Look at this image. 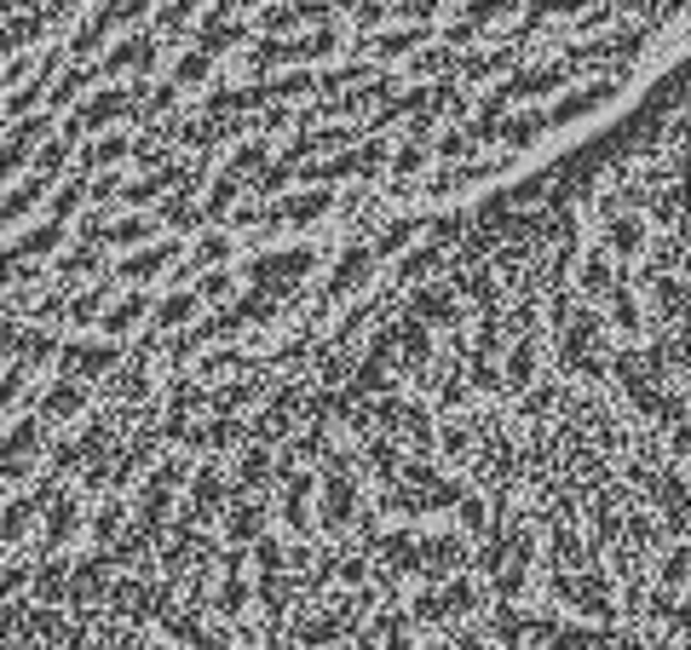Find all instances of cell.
<instances>
[{
	"mask_svg": "<svg viewBox=\"0 0 691 650\" xmlns=\"http://www.w3.org/2000/svg\"><path fill=\"white\" fill-rule=\"evenodd\" d=\"M496 12L502 29L484 52L518 64L554 138L633 115L691 70V0H496Z\"/></svg>",
	"mask_w": 691,
	"mask_h": 650,
	"instance_id": "obj_1",
	"label": "cell"
},
{
	"mask_svg": "<svg viewBox=\"0 0 691 650\" xmlns=\"http://www.w3.org/2000/svg\"><path fill=\"white\" fill-rule=\"evenodd\" d=\"M323 265V248L311 243H295V248H271V254H248L243 259V277L254 282V293L266 300H300L306 293V277Z\"/></svg>",
	"mask_w": 691,
	"mask_h": 650,
	"instance_id": "obj_2",
	"label": "cell"
},
{
	"mask_svg": "<svg viewBox=\"0 0 691 650\" xmlns=\"http://www.w3.org/2000/svg\"><path fill=\"white\" fill-rule=\"evenodd\" d=\"M122 369H127V351L115 340H64V351H58V380H81V386L115 380Z\"/></svg>",
	"mask_w": 691,
	"mask_h": 650,
	"instance_id": "obj_3",
	"label": "cell"
},
{
	"mask_svg": "<svg viewBox=\"0 0 691 650\" xmlns=\"http://www.w3.org/2000/svg\"><path fill=\"white\" fill-rule=\"evenodd\" d=\"M58 495H64V478H58V472H41V478L29 484L23 495H12L7 507H0V553H7V547H12L18 536H23L29 524H35V518H41V513L52 507Z\"/></svg>",
	"mask_w": 691,
	"mask_h": 650,
	"instance_id": "obj_4",
	"label": "cell"
},
{
	"mask_svg": "<svg viewBox=\"0 0 691 650\" xmlns=\"http://www.w3.org/2000/svg\"><path fill=\"white\" fill-rule=\"evenodd\" d=\"M144 7H151V0H104V7L86 18L75 35H70V58L75 64H93V52L110 41V29H122V23H138L144 18Z\"/></svg>",
	"mask_w": 691,
	"mask_h": 650,
	"instance_id": "obj_5",
	"label": "cell"
},
{
	"mask_svg": "<svg viewBox=\"0 0 691 650\" xmlns=\"http://www.w3.org/2000/svg\"><path fill=\"white\" fill-rule=\"evenodd\" d=\"M41 437H47L41 415H23L18 426H7V437H0V478L18 484L23 472L35 466V461H41Z\"/></svg>",
	"mask_w": 691,
	"mask_h": 650,
	"instance_id": "obj_6",
	"label": "cell"
},
{
	"mask_svg": "<svg viewBox=\"0 0 691 650\" xmlns=\"http://www.w3.org/2000/svg\"><path fill=\"white\" fill-rule=\"evenodd\" d=\"M122 115H127V122L138 115V93H133V81H110V86H99V93L75 110V127L93 133L104 122H122Z\"/></svg>",
	"mask_w": 691,
	"mask_h": 650,
	"instance_id": "obj_7",
	"label": "cell"
},
{
	"mask_svg": "<svg viewBox=\"0 0 691 650\" xmlns=\"http://www.w3.org/2000/svg\"><path fill=\"white\" fill-rule=\"evenodd\" d=\"M179 243H173V236H162V243H151V248H138V254H127V259H110V282L115 277H122V282H133V288H144V282H151V277H162L167 271V265H179Z\"/></svg>",
	"mask_w": 691,
	"mask_h": 650,
	"instance_id": "obj_8",
	"label": "cell"
},
{
	"mask_svg": "<svg viewBox=\"0 0 691 650\" xmlns=\"http://www.w3.org/2000/svg\"><path fill=\"white\" fill-rule=\"evenodd\" d=\"M156 29H133L127 41H115L104 58H99V81H115L122 70H138V75H151V64H156Z\"/></svg>",
	"mask_w": 691,
	"mask_h": 650,
	"instance_id": "obj_9",
	"label": "cell"
},
{
	"mask_svg": "<svg viewBox=\"0 0 691 650\" xmlns=\"http://www.w3.org/2000/svg\"><path fill=\"white\" fill-rule=\"evenodd\" d=\"M230 507V484H225V472L219 466H196L190 472V495H185V518L190 524H208Z\"/></svg>",
	"mask_w": 691,
	"mask_h": 650,
	"instance_id": "obj_10",
	"label": "cell"
},
{
	"mask_svg": "<svg viewBox=\"0 0 691 650\" xmlns=\"http://www.w3.org/2000/svg\"><path fill=\"white\" fill-rule=\"evenodd\" d=\"M47 127H52V110H35L29 122H18V127H12V138L0 144V185H7L12 173H18V162H23V156H41Z\"/></svg>",
	"mask_w": 691,
	"mask_h": 650,
	"instance_id": "obj_11",
	"label": "cell"
},
{
	"mask_svg": "<svg viewBox=\"0 0 691 650\" xmlns=\"http://www.w3.org/2000/svg\"><path fill=\"white\" fill-rule=\"evenodd\" d=\"M110 570H115L110 553H86L81 565L70 570V610H86L93 599H110V581H115Z\"/></svg>",
	"mask_w": 691,
	"mask_h": 650,
	"instance_id": "obj_12",
	"label": "cell"
},
{
	"mask_svg": "<svg viewBox=\"0 0 691 650\" xmlns=\"http://www.w3.org/2000/svg\"><path fill=\"white\" fill-rule=\"evenodd\" d=\"M259 536H266V495H230V507H225V541L248 553Z\"/></svg>",
	"mask_w": 691,
	"mask_h": 650,
	"instance_id": "obj_13",
	"label": "cell"
},
{
	"mask_svg": "<svg viewBox=\"0 0 691 650\" xmlns=\"http://www.w3.org/2000/svg\"><path fill=\"white\" fill-rule=\"evenodd\" d=\"M75 529H81V495H58L52 507H47V524H41L35 553H41V558H58V553H64V541H75Z\"/></svg>",
	"mask_w": 691,
	"mask_h": 650,
	"instance_id": "obj_14",
	"label": "cell"
},
{
	"mask_svg": "<svg viewBox=\"0 0 691 650\" xmlns=\"http://www.w3.org/2000/svg\"><path fill=\"white\" fill-rule=\"evenodd\" d=\"M243 547H225L219 553V565H225V576H219V594H214V610L225 616V622H243V610H248V581H243Z\"/></svg>",
	"mask_w": 691,
	"mask_h": 650,
	"instance_id": "obj_15",
	"label": "cell"
},
{
	"mask_svg": "<svg viewBox=\"0 0 691 650\" xmlns=\"http://www.w3.org/2000/svg\"><path fill=\"white\" fill-rule=\"evenodd\" d=\"M248 35H254V23L230 18V12H219V7H208V18L196 23V52L219 58V52H230V47H237V41H248Z\"/></svg>",
	"mask_w": 691,
	"mask_h": 650,
	"instance_id": "obj_16",
	"label": "cell"
},
{
	"mask_svg": "<svg viewBox=\"0 0 691 650\" xmlns=\"http://www.w3.org/2000/svg\"><path fill=\"white\" fill-rule=\"evenodd\" d=\"M202 311V293L196 288H173L167 300H156V311H151V329L156 334H179V329H196V317Z\"/></svg>",
	"mask_w": 691,
	"mask_h": 650,
	"instance_id": "obj_17",
	"label": "cell"
},
{
	"mask_svg": "<svg viewBox=\"0 0 691 650\" xmlns=\"http://www.w3.org/2000/svg\"><path fill=\"white\" fill-rule=\"evenodd\" d=\"M151 311H156V300H151L144 288H133V293H122V300H115V306L99 317V329H104V340H115V345H122V334H133V329H138V322L151 317Z\"/></svg>",
	"mask_w": 691,
	"mask_h": 650,
	"instance_id": "obj_18",
	"label": "cell"
},
{
	"mask_svg": "<svg viewBox=\"0 0 691 650\" xmlns=\"http://www.w3.org/2000/svg\"><path fill=\"white\" fill-rule=\"evenodd\" d=\"M156 230H162V219H156V214H127V219H110V225H104V248H115V254H138V248H151V243H156Z\"/></svg>",
	"mask_w": 691,
	"mask_h": 650,
	"instance_id": "obj_19",
	"label": "cell"
},
{
	"mask_svg": "<svg viewBox=\"0 0 691 650\" xmlns=\"http://www.w3.org/2000/svg\"><path fill=\"white\" fill-rule=\"evenodd\" d=\"M81 409H86V386H81V380H52V386L41 392L35 415H41V426H58V421H75Z\"/></svg>",
	"mask_w": 691,
	"mask_h": 650,
	"instance_id": "obj_20",
	"label": "cell"
},
{
	"mask_svg": "<svg viewBox=\"0 0 691 650\" xmlns=\"http://www.w3.org/2000/svg\"><path fill=\"white\" fill-rule=\"evenodd\" d=\"M230 254H237V243H230V230H202V236H196V248H190V259H185L173 277H179V282H185L190 271H202V277H208V265L219 271V265H225Z\"/></svg>",
	"mask_w": 691,
	"mask_h": 650,
	"instance_id": "obj_21",
	"label": "cell"
},
{
	"mask_svg": "<svg viewBox=\"0 0 691 650\" xmlns=\"http://www.w3.org/2000/svg\"><path fill=\"white\" fill-rule=\"evenodd\" d=\"M70 570L75 565H64V558H41L35 565V587H29V594H35V605H70Z\"/></svg>",
	"mask_w": 691,
	"mask_h": 650,
	"instance_id": "obj_22",
	"label": "cell"
},
{
	"mask_svg": "<svg viewBox=\"0 0 691 650\" xmlns=\"http://www.w3.org/2000/svg\"><path fill=\"white\" fill-rule=\"evenodd\" d=\"M237 437H248V426H243V421H225V415H214V421L190 426L185 450H196V455H214V450H230Z\"/></svg>",
	"mask_w": 691,
	"mask_h": 650,
	"instance_id": "obj_23",
	"label": "cell"
},
{
	"mask_svg": "<svg viewBox=\"0 0 691 650\" xmlns=\"http://www.w3.org/2000/svg\"><path fill=\"white\" fill-rule=\"evenodd\" d=\"M52 190V179H47V173H29V179L18 185V190H7V196H0V230H12L29 208H35V202Z\"/></svg>",
	"mask_w": 691,
	"mask_h": 650,
	"instance_id": "obj_24",
	"label": "cell"
},
{
	"mask_svg": "<svg viewBox=\"0 0 691 650\" xmlns=\"http://www.w3.org/2000/svg\"><path fill=\"white\" fill-rule=\"evenodd\" d=\"M271 64H295V70H306L300 41H282V35H259V41H248V70H271Z\"/></svg>",
	"mask_w": 691,
	"mask_h": 650,
	"instance_id": "obj_25",
	"label": "cell"
},
{
	"mask_svg": "<svg viewBox=\"0 0 691 650\" xmlns=\"http://www.w3.org/2000/svg\"><path fill=\"white\" fill-rule=\"evenodd\" d=\"M104 254L93 248V243H75L70 254H58V288H70V282H81V277H93V271H104Z\"/></svg>",
	"mask_w": 691,
	"mask_h": 650,
	"instance_id": "obj_26",
	"label": "cell"
},
{
	"mask_svg": "<svg viewBox=\"0 0 691 650\" xmlns=\"http://www.w3.org/2000/svg\"><path fill=\"white\" fill-rule=\"evenodd\" d=\"M122 524H127V501H122V495H110V501H104V507L93 513V541H99V553H110L115 541H122V536H127V529H122Z\"/></svg>",
	"mask_w": 691,
	"mask_h": 650,
	"instance_id": "obj_27",
	"label": "cell"
},
{
	"mask_svg": "<svg viewBox=\"0 0 691 650\" xmlns=\"http://www.w3.org/2000/svg\"><path fill=\"white\" fill-rule=\"evenodd\" d=\"M237 190H243V179H237L230 167H219V179H214L208 202H202V225H214V219H225V214H237Z\"/></svg>",
	"mask_w": 691,
	"mask_h": 650,
	"instance_id": "obj_28",
	"label": "cell"
},
{
	"mask_svg": "<svg viewBox=\"0 0 691 650\" xmlns=\"http://www.w3.org/2000/svg\"><path fill=\"white\" fill-rule=\"evenodd\" d=\"M64 230H70V225H58V219H41L35 230H23V236H18V254H23V265H29V259H47V254H58V243H64Z\"/></svg>",
	"mask_w": 691,
	"mask_h": 650,
	"instance_id": "obj_29",
	"label": "cell"
},
{
	"mask_svg": "<svg viewBox=\"0 0 691 650\" xmlns=\"http://www.w3.org/2000/svg\"><path fill=\"white\" fill-rule=\"evenodd\" d=\"M230 173H237V179H259V173L271 167V144L266 138H243L237 151H230V162H225Z\"/></svg>",
	"mask_w": 691,
	"mask_h": 650,
	"instance_id": "obj_30",
	"label": "cell"
},
{
	"mask_svg": "<svg viewBox=\"0 0 691 650\" xmlns=\"http://www.w3.org/2000/svg\"><path fill=\"white\" fill-rule=\"evenodd\" d=\"M93 81H99V64H70L64 75H58V86H52V99H47V104H52V110H64V104L81 99Z\"/></svg>",
	"mask_w": 691,
	"mask_h": 650,
	"instance_id": "obj_31",
	"label": "cell"
},
{
	"mask_svg": "<svg viewBox=\"0 0 691 650\" xmlns=\"http://www.w3.org/2000/svg\"><path fill=\"white\" fill-rule=\"evenodd\" d=\"M58 351H64V345L52 340V329H23V334H18V351H12V358H18V363H29V369H41L47 358H58Z\"/></svg>",
	"mask_w": 691,
	"mask_h": 650,
	"instance_id": "obj_32",
	"label": "cell"
},
{
	"mask_svg": "<svg viewBox=\"0 0 691 650\" xmlns=\"http://www.w3.org/2000/svg\"><path fill=\"white\" fill-rule=\"evenodd\" d=\"M86 196H93V179H86V173H75V179L52 196V219H58V225L81 219V202H86Z\"/></svg>",
	"mask_w": 691,
	"mask_h": 650,
	"instance_id": "obj_33",
	"label": "cell"
},
{
	"mask_svg": "<svg viewBox=\"0 0 691 650\" xmlns=\"http://www.w3.org/2000/svg\"><path fill=\"white\" fill-rule=\"evenodd\" d=\"M104 288H110V277L99 282V288H86V293H75V300H70V322H75V329H81V322H99L104 317Z\"/></svg>",
	"mask_w": 691,
	"mask_h": 650,
	"instance_id": "obj_34",
	"label": "cell"
},
{
	"mask_svg": "<svg viewBox=\"0 0 691 650\" xmlns=\"http://www.w3.org/2000/svg\"><path fill=\"white\" fill-rule=\"evenodd\" d=\"M196 293H202V306H208V300L230 306V300H237V277H230V271H208V277H196Z\"/></svg>",
	"mask_w": 691,
	"mask_h": 650,
	"instance_id": "obj_35",
	"label": "cell"
},
{
	"mask_svg": "<svg viewBox=\"0 0 691 650\" xmlns=\"http://www.w3.org/2000/svg\"><path fill=\"white\" fill-rule=\"evenodd\" d=\"M208 70H214V58H208V52H185L179 64H173V75H167V81H173V86H196Z\"/></svg>",
	"mask_w": 691,
	"mask_h": 650,
	"instance_id": "obj_36",
	"label": "cell"
},
{
	"mask_svg": "<svg viewBox=\"0 0 691 650\" xmlns=\"http://www.w3.org/2000/svg\"><path fill=\"white\" fill-rule=\"evenodd\" d=\"M23 587H35V565H23V558H12V565L0 570V605H7L12 594H23Z\"/></svg>",
	"mask_w": 691,
	"mask_h": 650,
	"instance_id": "obj_37",
	"label": "cell"
},
{
	"mask_svg": "<svg viewBox=\"0 0 691 650\" xmlns=\"http://www.w3.org/2000/svg\"><path fill=\"white\" fill-rule=\"evenodd\" d=\"M29 374H35L29 363H18V358L7 363V374H0V409H7V403H12V398H18L23 386H29Z\"/></svg>",
	"mask_w": 691,
	"mask_h": 650,
	"instance_id": "obj_38",
	"label": "cell"
},
{
	"mask_svg": "<svg viewBox=\"0 0 691 650\" xmlns=\"http://www.w3.org/2000/svg\"><path fill=\"white\" fill-rule=\"evenodd\" d=\"M288 122H295V110H288V104H271V110H259V115H254V138H266V133H282Z\"/></svg>",
	"mask_w": 691,
	"mask_h": 650,
	"instance_id": "obj_39",
	"label": "cell"
},
{
	"mask_svg": "<svg viewBox=\"0 0 691 650\" xmlns=\"http://www.w3.org/2000/svg\"><path fill=\"white\" fill-rule=\"evenodd\" d=\"M18 277H23V254H18V243H7L0 248V293L18 288Z\"/></svg>",
	"mask_w": 691,
	"mask_h": 650,
	"instance_id": "obj_40",
	"label": "cell"
},
{
	"mask_svg": "<svg viewBox=\"0 0 691 650\" xmlns=\"http://www.w3.org/2000/svg\"><path fill=\"white\" fill-rule=\"evenodd\" d=\"M104 644H110V650H162V644H151V639H138V633H115V628H104Z\"/></svg>",
	"mask_w": 691,
	"mask_h": 650,
	"instance_id": "obj_41",
	"label": "cell"
},
{
	"mask_svg": "<svg viewBox=\"0 0 691 650\" xmlns=\"http://www.w3.org/2000/svg\"><path fill=\"white\" fill-rule=\"evenodd\" d=\"M122 185H127V179H115V173H99V179H93V202H115V196H122Z\"/></svg>",
	"mask_w": 691,
	"mask_h": 650,
	"instance_id": "obj_42",
	"label": "cell"
},
{
	"mask_svg": "<svg viewBox=\"0 0 691 650\" xmlns=\"http://www.w3.org/2000/svg\"><path fill=\"white\" fill-rule=\"evenodd\" d=\"M23 610H29V605H0V639L23 633Z\"/></svg>",
	"mask_w": 691,
	"mask_h": 650,
	"instance_id": "obj_43",
	"label": "cell"
},
{
	"mask_svg": "<svg viewBox=\"0 0 691 650\" xmlns=\"http://www.w3.org/2000/svg\"><path fill=\"white\" fill-rule=\"evenodd\" d=\"M0 122H7V93H0Z\"/></svg>",
	"mask_w": 691,
	"mask_h": 650,
	"instance_id": "obj_44",
	"label": "cell"
},
{
	"mask_svg": "<svg viewBox=\"0 0 691 650\" xmlns=\"http://www.w3.org/2000/svg\"><path fill=\"white\" fill-rule=\"evenodd\" d=\"M0 495H7V478H0Z\"/></svg>",
	"mask_w": 691,
	"mask_h": 650,
	"instance_id": "obj_45",
	"label": "cell"
}]
</instances>
